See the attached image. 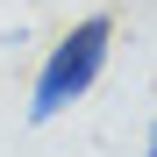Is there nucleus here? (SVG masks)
I'll list each match as a JSON object with an SVG mask.
<instances>
[{"label":"nucleus","mask_w":157,"mask_h":157,"mask_svg":"<svg viewBox=\"0 0 157 157\" xmlns=\"http://www.w3.org/2000/svg\"><path fill=\"white\" fill-rule=\"evenodd\" d=\"M107 50H114V14H86V21H71V36L43 57L36 71V93H29V121H57L71 100H86L93 93V78L107 71Z\"/></svg>","instance_id":"obj_1"},{"label":"nucleus","mask_w":157,"mask_h":157,"mask_svg":"<svg viewBox=\"0 0 157 157\" xmlns=\"http://www.w3.org/2000/svg\"><path fill=\"white\" fill-rule=\"evenodd\" d=\"M143 157H157V121H150V136H143Z\"/></svg>","instance_id":"obj_2"}]
</instances>
